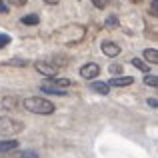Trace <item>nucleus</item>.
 <instances>
[{
  "mask_svg": "<svg viewBox=\"0 0 158 158\" xmlns=\"http://www.w3.org/2000/svg\"><path fill=\"white\" fill-rule=\"evenodd\" d=\"M24 108L28 112H34V114H52L56 110V106L52 104L50 100L46 98H40V96H30L24 100Z\"/></svg>",
  "mask_w": 158,
  "mask_h": 158,
  "instance_id": "nucleus-1",
  "label": "nucleus"
},
{
  "mask_svg": "<svg viewBox=\"0 0 158 158\" xmlns=\"http://www.w3.org/2000/svg\"><path fill=\"white\" fill-rule=\"evenodd\" d=\"M24 124L18 120L10 118V116H0V136L8 138V136H16L18 132H22Z\"/></svg>",
  "mask_w": 158,
  "mask_h": 158,
  "instance_id": "nucleus-2",
  "label": "nucleus"
},
{
  "mask_svg": "<svg viewBox=\"0 0 158 158\" xmlns=\"http://www.w3.org/2000/svg\"><path fill=\"white\" fill-rule=\"evenodd\" d=\"M36 70H38L40 74H44V76L48 78H54L58 72V66L52 64V62H36Z\"/></svg>",
  "mask_w": 158,
  "mask_h": 158,
  "instance_id": "nucleus-3",
  "label": "nucleus"
},
{
  "mask_svg": "<svg viewBox=\"0 0 158 158\" xmlns=\"http://www.w3.org/2000/svg\"><path fill=\"white\" fill-rule=\"evenodd\" d=\"M98 74H100V66H98L96 62H88V64H84L80 68V76L82 78H96Z\"/></svg>",
  "mask_w": 158,
  "mask_h": 158,
  "instance_id": "nucleus-4",
  "label": "nucleus"
},
{
  "mask_svg": "<svg viewBox=\"0 0 158 158\" xmlns=\"http://www.w3.org/2000/svg\"><path fill=\"white\" fill-rule=\"evenodd\" d=\"M132 82H134V78H132V76H114V78H110L108 86H116V88H122V86H130Z\"/></svg>",
  "mask_w": 158,
  "mask_h": 158,
  "instance_id": "nucleus-5",
  "label": "nucleus"
},
{
  "mask_svg": "<svg viewBox=\"0 0 158 158\" xmlns=\"http://www.w3.org/2000/svg\"><path fill=\"white\" fill-rule=\"evenodd\" d=\"M102 52H104L106 56L114 58V56H118V54H120V46H118V44H114V42H104V44H102Z\"/></svg>",
  "mask_w": 158,
  "mask_h": 158,
  "instance_id": "nucleus-6",
  "label": "nucleus"
},
{
  "mask_svg": "<svg viewBox=\"0 0 158 158\" xmlns=\"http://www.w3.org/2000/svg\"><path fill=\"white\" fill-rule=\"evenodd\" d=\"M16 148H18V142H16V140H6V138L0 140V154L12 152V150H16Z\"/></svg>",
  "mask_w": 158,
  "mask_h": 158,
  "instance_id": "nucleus-7",
  "label": "nucleus"
},
{
  "mask_svg": "<svg viewBox=\"0 0 158 158\" xmlns=\"http://www.w3.org/2000/svg\"><path fill=\"white\" fill-rule=\"evenodd\" d=\"M40 90L46 92V94H56V96H64L66 94V88H58V86H52V84H48V82L40 86Z\"/></svg>",
  "mask_w": 158,
  "mask_h": 158,
  "instance_id": "nucleus-8",
  "label": "nucleus"
},
{
  "mask_svg": "<svg viewBox=\"0 0 158 158\" xmlns=\"http://www.w3.org/2000/svg\"><path fill=\"white\" fill-rule=\"evenodd\" d=\"M90 88H92L94 92L102 94V96H106V94L110 92V86H108L106 82H92V84H90Z\"/></svg>",
  "mask_w": 158,
  "mask_h": 158,
  "instance_id": "nucleus-9",
  "label": "nucleus"
},
{
  "mask_svg": "<svg viewBox=\"0 0 158 158\" xmlns=\"http://www.w3.org/2000/svg\"><path fill=\"white\" fill-rule=\"evenodd\" d=\"M144 58H146L148 62H152V64H158V52H156V48H146V50H144Z\"/></svg>",
  "mask_w": 158,
  "mask_h": 158,
  "instance_id": "nucleus-10",
  "label": "nucleus"
},
{
  "mask_svg": "<svg viewBox=\"0 0 158 158\" xmlns=\"http://www.w3.org/2000/svg\"><path fill=\"white\" fill-rule=\"evenodd\" d=\"M38 22H40L38 14H26V16H22V24H26V26H36Z\"/></svg>",
  "mask_w": 158,
  "mask_h": 158,
  "instance_id": "nucleus-11",
  "label": "nucleus"
},
{
  "mask_svg": "<svg viewBox=\"0 0 158 158\" xmlns=\"http://www.w3.org/2000/svg\"><path fill=\"white\" fill-rule=\"evenodd\" d=\"M48 84L58 86V88H66V86H70V80H68V78H50Z\"/></svg>",
  "mask_w": 158,
  "mask_h": 158,
  "instance_id": "nucleus-12",
  "label": "nucleus"
},
{
  "mask_svg": "<svg viewBox=\"0 0 158 158\" xmlns=\"http://www.w3.org/2000/svg\"><path fill=\"white\" fill-rule=\"evenodd\" d=\"M132 66H136L138 70H142V72L148 74V64H146V62H142L140 58H132Z\"/></svg>",
  "mask_w": 158,
  "mask_h": 158,
  "instance_id": "nucleus-13",
  "label": "nucleus"
},
{
  "mask_svg": "<svg viewBox=\"0 0 158 158\" xmlns=\"http://www.w3.org/2000/svg\"><path fill=\"white\" fill-rule=\"evenodd\" d=\"M144 84H146V86H152V88H156V86H158L156 74H146V78H144Z\"/></svg>",
  "mask_w": 158,
  "mask_h": 158,
  "instance_id": "nucleus-14",
  "label": "nucleus"
},
{
  "mask_svg": "<svg viewBox=\"0 0 158 158\" xmlns=\"http://www.w3.org/2000/svg\"><path fill=\"white\" fill-rule=\"evenodd\" d=\"M18 158H38V154H36V152H32V150H24V152H20Z\"/></svg>",
  "mask_w": 158,
  "mask_h": 158,
  "instance_id": "nucleus-15",
  "label": "nucleus"
},
{
  "mask_svg": "<svg viewBox=\"0 0 158 158\" xmlns=\"http://www.w3.org/2000/svg\"><path fill=\"white\" fill-rule=\"evenodd\" d=\"M150 14L158 16V0H152V2H150Z\"/></svg>",
  "mask_w": 158,
  "mask_h": 158,
  "instance_id": "nucleus-16",
  "label": "nucleus"
},
{
  "mask_svg": "<svg viewBox=\"0 0 158 158\" xmlns=\"http://www.w3.org/2000/svg\"><path fill=\"white\" fill-rule=\"evenodd\" d=\"M110 72L114 74V76H118V74L122 72V66L120 64H110Z\"/></svg>",
  "mask_w": 158,
  "mask_h": 158,
  "instance_id": "nucleus-17",
  "label": "nucleus"
},
{
  "mask_svg": "<svg viewBox=\"0 0 158 158\" xmlns=\"http://www.w3.org/2000/svg\"><path fill=\"white\" fill-rule=\"evenodd\" d=\"M92 4L96 8H106V4H108V0H92Z\"/></svg>",
  "mask_w": 158,
  "mask_h": 158,
  "instance_id": "nucleus-18",
  "label": "nucleus"
},
{
  "mask_svg": "<svg viewBox=\"0 0 158 158\" xmlns=\"http://www.w3.org/2000/svg\"><path fill=\"white\" fill-rule=\"evenodd\" d=\"M8 42H10V36L8 34H0V48H2L4 44H8Z\"/></svg>",
  "mask_w": 158,
  "mask_h": 158,
  "instance_id": "nucleus-19",
  "label": "nucleus"
},
{
  "mask_svg": "<svg viewBox=\"0 0 158 158\" xmlns=\"http://www.w3.org/2000/svg\"><path fill=\"white\" fill-rule=\"evenodd\" d=\"M28 0H8V4H12V6H24Z\"/></svg>",
  "mask_w": 158,
  "mask_h": 158,
  "instance_id": "nucleus-20",
  "label": "nucleus"
},
{
  "mask_svg": "<svg viewBox=\"0 0 158 158\" xmlns=\"http://www.w3.org/2000/svg\"><path fill=\"white\" fill-rule=\"evenodd\" d=\"M106 24H108V26H114V24H118V20H116L114 16H110V18L106 20Z\"/></svg>",
  "mask_w": 158,
  "mask_h": 158,
  "instance_id": "nucleus-21",
  "label": "nucleus"
},
{
  "mask_svg": "<svg viewBox=\"0 0 158 158\" xmlns=\"http://www.w3.org/2000/svg\"><path fill=\"white\" fill-rule=\"evenodd\" d=\"M0 12H2V14H6V12H8V6L2 2V0H0Z\"/></svg>",
  "mask_w": 158,
  "mask_h": 158,
  "instance_id": "nucleus-22",
  "label": "nucleus"
},
{
  "mask_svg": "<svg viewBox=\"0 0 158 158\" xmlns=\"http://www.w3.org/2000/svg\"><path fill=\"white\" fill-rule=\"evenodd\" d=\"M148 104H150L152 108H156V104H158V102H156V98H150V100H148Z\"/></svg>",
  "mask_w": 158,
  "mask_h": 158,
  "instance_id": "nucleus-23",
  "label": "nucleus"
},
{
  "mask_svg": "<svg viewBox=\"0 0 158 158\" xmlns=\"http://www.w3.org/2000/svg\"><path fill=\"white\" fill-rule=\"evenodd\" d=\"M46 2H48V4H58L60 0H46Z\"/></svg>",
  "mask_w": 158,
  "mask_h": 158,
  "instance_id": "nucleus-24",
  "label": "nucleus"
}]
</instances>
